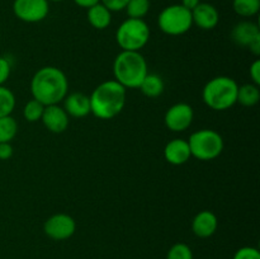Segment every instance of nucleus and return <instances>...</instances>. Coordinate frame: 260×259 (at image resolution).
<instances>
[{"instance_id":"f257e3e1","label":"nucleus","mask_w":260,"mask_h":259,"mask_svg":"<svg viewBox=\"0 0 260 259\" xmlns=\"http://www.w3.org/2000/svg\"><path fill=\"white\" fill-rule=\"evenodd\" d=\"M69 91L66 74L56 66H45L36 71L30 80V93L33 99L43 106L58 104L65 99Z\"/></svg>"},{"instance_id":"f03ea898","label":"nucleus","mask_w":260,"mask_h":259,"mask_svg":"<svg viewBox=\"0 0 260 259\" xmlns=\"http://www.w3.org/2000/svg\"><path fill=\"white\" fill-rule=\"evenodd\" d=\"M126 96L127 89L114 79L103 81L89 95L90 113L103 121L114 118L126 106Z\"/></svg>"},{"instance_id":"7ed1b4c3","label":"nucleus","mask_w":260,"mask_h":259,"mask_svg":"<svg viewBox=\"0 0 260 259\" xmlns=\"http://www.w3.org/2000/svg\"><path fill=\"white\" fill-rule=\"evenodd\" d=\"M149 66L140 51H121L113 62L114 80L126 89H139Z\"/></svg>"},{"instance_id":"20e7f679","label":"nucleus","mask_w":260,"mask_h":259,"mask_svg":"<svg viewBox=\"0 0 260 259\" xmlns=\"http://www.w3.org/2000/svg\"><path fill=\"white\" fill-rule=\"evenodd\" d=\"M239 85L230 76L211 79L202 90V99L213 111H228L236 104Z\"/></svg>"},{"instance_id":"39448f33","label":"nucleus","mask_w":260,"mask_h":259,"mask_svg":"<svg viewBox=\"0 0 260 259\" xmlns=\"http://www.w3.org/2000/svg\"><path fill=\"white\" fill-rule=\"evenodd\" d=\"M190 154L201 161H211L220 156L223 151V139L217 131L202 128L193 132L187 140Z\"/></svg>"},{"instance_id":"423d86ee","label":"nucleus","mask_w":260,"mask_h":259,"mask_svg":"<svg viewBox=\"0 0 260 259\" xmlns=\"http://www.w3.org/2000/svg\"><path fill=\"white\" fill-rule=\"evenodd\" d=\"M150 40V28L144 19L127 18L116 32V41L122 51H140Z\"/></svg>"},{"instance_id":"0eeeda50","label":"nucleus","mask_w":260,"mask_h":259,"mask_svg":"<svg viewBox=\"0 0 260 259\" xmlns=\"http://www.w3.org/2000/svg\"><path fill=\"white\" fill-rule=\"evenodd\" d=\"M157 25L165 35L182 36L192 28V12L182 4L168 5L157 17Z\"/></svg>"},{"instance_id":"6e6552de","label":"nucleus","mask_w":260,"mask_h":259,"mask_svg":"<svg viewBox=\"0 0 260 259\" xmlns=\"http://www.w3.org/2000/svg\"><path fill=\"white\" fill-rule=\"evenodd\" d=\"M13 13L22 22H42L50 13V3L47 0H14Z\"/></svg>"},{"instance_id":"1a4fd4ad","label":"nucleus","mask_w":260,"mask_h":259,"mask_svg":"<svg viewBox=\"0 0 260 259\" xmlns=\"http://www.w3.org/2000/svg\"><path fill=\"white\" fill-rule=\"evenodd\" d=\"M43 231L52 240H68L75 234L76 222L68 213H55L45 221Z\"/></svg>"},{"instance_id":"9d476101","label":"nucleus","mask_w":260,"mask_h":259,"mask_svg":"<svg viewBox=\"0 0 260 259\" xmlns=\"http://www.w3.org/2000/svg\"><path fill=\"white\" fill-rule=\"evenodd\" d=\"M194 119V111L188 103H177L170 107L164 117L165 126L173 132L188 130Z\"/></svg>"},{"instance_id":"9b49d317","label":"nucleus","mask_w":260,"mask_h":259,"mask_svg":"<svg viewBox=\"0 0 260 259\" xmlns=\"http://www.w3.org/2000/svg\"><path fill=\"white\" fill-rule=\"evenodd\" d=\"M41 121H42L43 126L52 134H62L68 130L70 117L68 116L62 107H60L58 104H53V106L45 107Z\"/></svg>"},{"instance_id":"f8f14e48","label":"nucleus","mask_w":260,"mask_h":259,"mask_svg":"<svg viewBox=\"0 0 260 259\" xmlns=\"http://www.w3.org/2000/svg\"><path fill=\"white\" fill-rule=\"evenodd\" d=\"M192 20L193 24H196L201 29L211 30L217 27L220 22V13L216 9L215 5L201 2L192 10Z\"/></svg>"},{"instance_id":"ddd939ff","label":"nucleus","mask_w":260,"mask_h":259,"mask_svg":"<svg viewBox=\"0 0 260 259\" xmlns=\"http://www.w3.org/2000/svg\"><path fill=\"white\" fill-rule=\"evenodd\" d=\"M217 216L212 211L203 210L194 216L192 221V231L197 238H211L217 231Z\"/></svg>"},{"instance_id":"4468645a","label":"nucleus","mask_w":260,"mask_h":259,"mask_svg":"<svg viewBox=\"0 0 260 259\" xmlns=\"http://www.w3.org/2000/svg\"><path fill=\"white\" fill-rule=\"evenodd\" d=\"M62 102V108L65 109L69 117L83 118L90 113V99H89V95L81 93V91L68 94Z\"/></svg>"},{"instance_id":"2eb2a0df","label":"nucleus","mask_w":260,"mask_h":259,"mask_svg":"<svg viewBox=\"0 0 260 259\" xmlns=\"http://www.w3.org/2000/svg\"><path fill=\"white\" fill-rule=\"evenodd\" d=\"M164 157L169 164L183 165L192 157L189 145L184 139H174L164 147Z\"/></svg>"},{"instance_id":"dca6fc26","label":"nucleus","mask_w":260,"mask_h":259,"mask_svg":"<svg viewBox=\"0 0 260 259\" xmlns=\"http://www.w3.org/2000/svg\"><path fill=\"white\" fill-rule=\"evenodd\" d=\"M231 40L241 47H248L255 38L260 36L259 25L251 20H241L231 29Z\"/></svg>"},{"instance_id":"f3484780","label":"nucleus","mask_w":260,"mask_h":259,"mask_svg":"<svg viewBox=\"0 0 260 259\" xmlns=\"http://www.w3.org/2000/svg\"><path fill=\"white\" fill-rule=\"evenodd\" d=\"M86 17H88L89 24L99 30L106 29L112 23V12L102 3H98V4L88 8Z\"/></svg>"},{"instance_id":"a211bd4d","label":"nucleus","mask_w":260,"mask_h":259,"mask_svg":"<svg viewBox=\"0 0 260 259\" xmlns=\"http://www.w3.org/2000/svg\"><path fill=\"white\" fill-rule=\"evenodd\" d=\"M139 89L142 91L144 95L149 96V98H156V96H160L162 94L165 89V84L161 76H159L157 74L149 73L145 76Z\"/></svg>"},{"instance_id":"6ab92c4d","label":"nucleus","mask_w":260,"mask_h":259,"mask_svg":"<svg viewBox=\"0 0 260 259\" xmlns=\"http://www.w3.org/2000/svg\"><path fill=\"white\" fill-rule=\"evenodd\" d=\"M260 101V89L259 85H255L253 83L244 84L239 86L238 89V98L236 103L241 104L244 107H254L258 104Z\"/></svg>"},{"instance_id":"aec40b11","label":"nucleus","mask_w":260,"mask_h":259,"mask_svg":"<svg viewBox=\"0 0 260 259\" xmlns=\"http://www.w3.org/2000/svg\"><path fill=\"white\" fill-rule=\"evenodd\" d=\"M233 8L238 15L251 18L260 10V0H233Z\"/></svg>"},{"instance_id":"412c9836","label":"nucleus","mask_w":260,"mask_h":259,"mask_svg":"<svg viewBox=\"0 0 260 259\" xmlns=\"http://www.w3.org/2000/svg\"><path fill=\"white\" fill-rule=\"evenodd\" d=\"M18 123L10 116H5L0 118V142H12L17 136Z\"/></svg>"},{"instance_id":"4be33fe9","label":"nucleus","mask_w":260,"mask_h":259,"mask_svg":"<svg viewBox=\"0 0 260 259\" xmlns=\"http://www.w3.org/2000/svg\"><path fill=\"white\" fill-rule=\"evenodd\" d=\"M15 108V95L9 88L0 85V118L10 116Z\"/></svg>"},{"instance_id":"5701e85b","label":"nucleus","mask_w":260,"mask_h":259,"mask_svg":"<svg viewBox=\"0 0 260 259\" xmlns=\"http://www.w3.org/2000/svg\"><path fill=\"white\" fill-rule=\"evenodd\" d=\"M124 10L128 18L144 19V17L150 10V0H129Z\"/></svg>"},{"instance_id":"b1692460","label":"nucleus","mask_w":260,"mask_h":259,"mask_svg":"<svg viewBox=\"0 0 260 259\" xmlns=\"http://www.w3.org/2000/svg\"><path fill=\"white\" fill-rule=\"evenodd\" d=\"M45 107L41 102L36 101V99H30L29 102H27V104L23 108V117L27 119L28 122H37L41 121L42 118L43 111H45Z\"/></svg>"},{"instance_id":"393cba45","label":"nucleus","mask_w":260,"mask_h":259,"mask_svg":"<svg viewBox=\"0 0 260 259\" xmlns=\"http://www.w3.org/2000/svg\"><path fill=\"white\" fill-rule=\"evenodd\" d=\"M167 259H194L190 246L185 243H177L169 249Z\"/></svg>"},{"instance_id":"a878e982","label":"nucleus","mask_w":260,"mask_h":259,"mask_svg":"<svg viewBox=\"0 0 260 259\" xmlns=\"http://www.w3.org/2000/svg\"><path fill=\"white\" fill-rule=\"evenodd\" d=\"M233 259H260V251L254 246H243L236 250Z\"/></svg>"},{"instance_id":"bb28decb","label":"nucleus","mask_w":260,"mask_h":259,"mask_svg":"<svg viewBox=\"0 0 260 259\" xmlns=\"http://www.w3.org/2000/svg\"><path fill=\"white\" fill-rule=\"evenodd\" d=\"M10 73H12V65H10L9 60L0 56V85H4L7 83Z\"/></svg>"},{"instance_id":"cd10ccee","label":"nucleus","mask_w":260,"mask_h":259,"mask_svg":"<svg viewBox=\"0 0 260 259\" xmlns=\"http://www.w3.org/2000/svg\"><path fill=\"white\" fill-rule=\"evenodd\" d=\"M128 2L129 0H101L102 4L106 5L112 13L124 10V8H126V5L128 4Z\"/></svg>"},{"instance_id":"c85d7f7f","label":"nucleus","mask_w":260,"mask_h":259,"mask_svg":"<svg viewBox=\"0 0 260 259\" xmlns=\"http://www.w3.org/2000/svg\"><path fill=\"white\" fill-rule=\"evenodd\" d=\"M249 73H250V78L253 84L260 85V60H255L251 63Z\"/></svg>"},{"instance_id":"c756f323","label":"nucleus","mask_w":260,"mask_h":259,"mask_svg":"<svg viewBox=\"0 0 260 259\" xmlns=\"http://www.w3.org/2000/svg\"><path fill=\"white\" fill-rule=\"evenodd\" d=\"M13 156V146L10 142H0V160H9Z\"/></svg>"},{"instance_id":"7c9ffc66","label":"nucleus","mask_w":260,"mask_h":259,"mask_svg":"<svg viewBox=\"0 0 260 259\" xmlns=\"http://www.w3.org/2000/svg\"><path fill=\"white\" fill-rule=\"evenodd\" d=\"M74 3H75L78 7L85 8V9H88V8L93 7V5L101 3V0H74Z\"/></svg>"},{"instance_id":"2f4dec72","label":"nucleus","mask_w":260,"mask_h":259,"mask_svg":"<svg viewBox=\"0 0 260 259\" xmlns=\"http://www.w3.org/2000/svg\"><path fill=\"white\" fill-rule=\"evenodd\" d=\"M248 48L250 50V52L253 53V55H255V56L260 55V36L258 38H255V40H254L253 42L248 46Z\"/></svg>"},{"instance_id":"473e14b6","label":"nucleus","mask_w":260,"mask_h":259,"mask_svg":"<svg viewBox=\"0 0 260 259\" xmlns=\"http://www.w3.org/2000/svg\"><path fill=\"white\" fill-rule=\"evenodd\" d=\"M201 3V0H182V5L185 8V9L190 10L192 12L196 7Z\"/></svg>"},{"instance_id":"72a5a7b5","label":"nucleus","mask_w":260,"mask_h":259,"mask_svg":"<svg viewBox=\"0 0 260 259\" xmlns=\"http://www.w3.org/2000/svg\"><path fill=\"white\" fill-rule=\"evenodd\" d=\"M48 3H61V2H63V0H47Z\"/></svg>"}]
</instances>
